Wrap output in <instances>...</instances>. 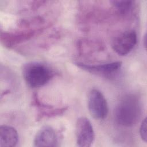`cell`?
<instances>
[{"label": "cell", "mask_w": 147, "mask_h": 147, "mask_svg": "<svg viewBox=\"0 0 147 147\" xmlns=\"http://www.w3.org/2000/svg\"><path fill=\"white\" fill-rule=\"evenodd\" d=\"M141 107L138 97L134 94H127L119 101L115 111L117 122L125 127L134 125L139 119Z\"/></svg>", "instance_id": "obj_1"}, {"label": "cell", "mask_w": 147, "mask_h": 147, "mask_svg": "<svg viewBox=\"0 0 147 147\" xmlns=\"http://www.w3.org/2000/svg\"><path fill=\"white\" fill-rule=\"evenodd\" d=\"M22 74L26 84L33 88L45 85L54 75L53 71L49 66L39 61H30L24 64Z\"/></svg>", "instance_id": "obj_2"}, {"label": "cell", "mask_w": 147, "mask_h": 147, "mask_svg": "<svg viewBox=\"0 0 147 147\" xmlns=\"http://www.w3.org/2000/svg\"><path fill=\"white\" fill-rule=\"evenodd\" d=\"M88 111L91 115L98 120L106 118L108 111V105L103 94L97 89L91 90L87 98Z\"/></svg>", "instance_id": "obj_3"}, {"label": "cell", "mask_w": 147, "mask_h": 147, "mask_svg": "<svg viewBox=\"0 0 147 147\" xmlns=\"http://www.w3.org/2000/svg\"><path fill=\"white\" fill-rule=\"evenodd\" d=\"M75 135L77 146H91L94 141L95 133L90 120L84 117L78 118L75 125Z\"/></svg>", "instance_id": "obj_4"}, {"label": "cell", "mask_w": 147, "mask_h": 147, "mask_svg": "<svg viewBox=\"0 0 147 147\" xmlns=\"http://www.w3.org/2000/svg\"><path fill=\"white\" fill-rule=\"evenodd\" d=\"M137 41L136 32L134 30H128L121 33L114 40L112 48L117 54L124 56L132 51Z\"/></svg>", "instance_id": "obj_5"}, {"label": "cell", "mask_w": 147, "mask_h": 147, "mask_svg": "<svg viewBox=\"0 0 147 147\" xmlns=\"http://www.w3.org/2000/svg\"><path fill=\"white\" fill-rule=\"evenodd\" d=\"M33 144L37 147H55L59 146V138L55 130L50 126L42 127L36 134Z\"/></svg>", "instance_id": "obj_6"}, {"label": "cell", "mask_w": 147, "mask_h": 147, "mask_svg": "<svg viewBox=\"0 0 147 147\" xmlns=\"http://www.w3.org/2000/svg\"><path fill=\"white\" fill-rule=\"evenodd\" d=\"M75 64L79 68L86 71L103 76L109 75L116 72L122 66V62L121 61H115L100 64H88L79 62L75 63Z\"/></svg>", "instance_id": "obj_7"}, {"label": "cell", "mask_w": 147, "mask_h": 147, "mask_svg": "<svg viewBox=\"0 0 147 147\" xmlns=\"http://www.w3.org/2000/svg\"><path fill=\"white\" fill-rule=\"evenodd\" d=\"M18 135L16 130L8 125L0 127V147H13L17 145Z\"/></svg>", "instance_id": "obj_8"}, {"label": "cell", "mask_w": 147, "mask_h": 147, "mask_svg": "<svg viewBox=\"0 0 147 147\" xmlns=\"http://www.w3.org/2000/svg\"><path fill=\"white\" fill-rule=\"evenodd\" d=\"M111 2L115 7L122 13L129 11L133 5V1H113Z\"/></svg>", "instance_id": "obj_9"}, {"label": "cell", "mask_w": 147, "mask_h": 147, "mask_svg": "<svg viewBox=\"0 0 147 147\" xmlns=\"http://www.w3.org/2000/svg\"><path fill=\"white\" fill-rule=\"evenodd\" d=\"M146 128H147V123H146V118H145L142 121L140 127V134L142 140L144 142L147 141V134H146Z\"/></svg>", "instance_id": "obj_10"}, {"label": "cell", "mask_w": 147, "mask_h": 147, "mask_svg": "<svg viewBox=\"0 0 147 147\" xmlns=\"http://www.w3.org/2000/svg\"><path fill=\"white\" fill-rule=\"evenodd\" d=\"M144 45L145 47V48L146 47V34L144 36Z\"/></svg>", "instance_id": "obj_11"}]
</instances>
